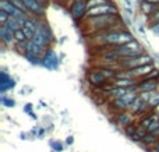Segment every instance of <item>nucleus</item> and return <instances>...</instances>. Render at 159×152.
I'll return each instance as SVG.
<instances>
[{
  "mask_svg": "<svg viewBox=\"0 0 159 152\" xmlns=\"http://www.w3.org/2000/svg\"><path fill=\"white\" fill-rule=\"evenodd\" d=\"M152 57L147 53H141L137 56H131V57H120V60L117 61V66L121 69L126 70H131L134 67L138 66H144V64H151L152 63Z\"/></svg>",
  "mask_w": 159,
  "mask_h": 152,
  "instance_id": "3",
  "label": "nucleus"
},
{
  "mask_svg": "<svg viewBox=\"0 0 159 152\" xmlns=\"http://www.w3.org/2000/svg\"><path fill=\"white\" fill-rule=\"evenodd\" d=\"M6 27H7L8 29H11V31H13V32H16L17 29H20V28H22V27H21V24H20V22H18V20H17V18H14V17H10V18H8V21L6 22Z\"/></svg>",
  "mask_w": 159,
  "mask_h": 152,
  "instance_id": "19",
  "label": "nucleus"
},
{
  "mask_svg": "<svg viewBox=\"0 0 159 152\" xmlns=\"http://www.w3.org/2000/svg\"><path fill=\"white\" fill-rule=\"evenodd\" d=\"M73 2H75V0H69V4H70V3H73Z\"/></svg>",
  "mask_w": 159,
  "mask_h": 152,
  "instance_id": "36",
  "label": "nucleus"
},
{
  "mask_svg": "<svg viewBox=\"0 0 159 152\" xmlns=\"http://www.w3.org/2000/svg\"><path fill=\"white\" fill-rule=\"evenodd\" d=\"M24 57L27 59L28 61H30L31 64H35V66H38V64H42V57L38 55H34V53L31 52H25L24 53Z\"/></svg>",
  "mask_w": 159,
  "mask_h": 152,
  "instance_id": "18",
  "label": "nucleus"
},
{
  "mask_svg": "<svg viewBox=\"0 0 159 152\" xmlns=\"http://www.w3.org/2000/svg\"><path fill=\"white\" fill-rule=\"evenodd\" d=\"M131 116H130L129 113H120L117 116V123L120 126H123V127H129L130 124H131Z\"/></svg>",
  "mask_w": 159,
  "mask_h": 152,
  "instance_id": "17",
  "label": "nucleus"
},
{
  "mask_svg": "<svg viewBox=\"0 0 159 152\" xmlns=\"http://www.w3.org/2000/svg\"><path fill=\"white\" fill-rule=\"evenodd\" d=\"M2 103L6 106V108H14V106H16L14 99H11V98H6V96H2Z\"/></svg>",
  "mask_w": 159,
  "mask_h": 152,
  "instance_id": "27",
  "label": "nucleus"
},
{
  "mask_svg": "<svg viewBox=\"0 0 159 152\" xmlns=\"http://www.w3.org/2000/svg\"><path fill=\"white\" fill-rule=\"evenodd\" d=\"M14 39H16V42H27V41H30V39L27 38V35H25V32L22 31V28H20V29H17L16 32H14Z\"/></svg>",
  "mask_w": 159,
  "mask_h": 152,
  "instance_id": "22",
  "label": "nucleus"
},
{
  "mask_svg": "<svg viewBox=\"0 0 159 152\" xmlns=\"http://www.w3.org/2000/svg\"><path fill=\"white\" fill-rule=\"evenodd\" d=\"M148 105L149 106H152V108H157V106L159 105V94L158 92H152V95H151V98H149V101H148Z\"/></svg>",
  "mask_w": 159,
  "mask_h": 152,
  "instance_id": "24",
  "label": "nucleus"
},
{
  "mask_svg": "<svg viewBox=\"0 0 159 152\" xmlns=\"http://www.w3.org/2000/svg\"><path fill=\"white\" fill-rule=\"evenodd\" d=\"M115 47L121 57H131V56H137V55H141V53H145L143 46H141V43L138 41H135V39L127 42V43L120 45V46H115Z\"/></svg>",
  "mask_w": 159,
  "mask_h": 152,
  "instance_id": "4",
  "label": "nucleus"
},
{
  "mask_svg": "<svg viewBox=\"0 0 159 152\" xmlns=\"http://www.w3.org/2000/svg\"><path fill=\"white\" fill-rule=\"evenodd\" d=\"M145 2H149V3H154V4H158V6H159V0H145Z\"/></svg>",
  "mask_w": 159,
  "mask_h": 152,
  "instance_id": "32",
  "label": "nucleus"
},
{
  "mask_svg": "<svg viewBox=\"0 0 159 152\" xmlns=\"http://www.w3.org/2000/svg\"><path fill=\"white\" fill-rule=\"evenodd\" d=\"M14 87H16V81H14L13 78H10V80H7V81H2V83H0V92L4 94L6 91L14 88Z\"/></svg>",
  "mask_w": 159,
  "mask_h": 152,
  "instance_id": "21",
  "label": "nucleus"
},
{
  "mask_svg": "<svg viewBox=\"0 0 159 152\" xmlns=\"http://www.w3.org/2000/svg\"><path fill=\"white\" fill-rule=\"evenodd\" d=\"M140 8L145 16H151L155 10L158 8V4H154V3H149V2H145V0H141V4H140Z\"/></svg>",
  "mask_w": 159,
  "mask_h": 152,
  "instance_id": "15",
  "label": "nucleus"
},
{
  "mask_svg": "<svg viewBox=\"0 0 159 152\" xmlns=\"http://www.w3.org/2000/svg\"><path fill=\"white\" fill-rule=\"evenodd\" d=\"M155 150H157V152H159V141L155 144Z\"/></svg>",
  "mask_w": 159,
  "mask_h": 152,
  "instance_id": "34",
  "label": "nucleus"
},
{
  "mask_svg": "<svg viewBox=\"0 0 159 152\" xmlns=\"http://www.w3.org/2000/svg\"><path fill=\"white\" fill-rule=\"evenodd\" d=\"M113 108L120 110V112H123V110H127V109L130 108V105L120 96V98H115V99H113Z\"/></svg>",
  "mask_w": 159,
  "mask_h": 152,
  "instance_id": "16",
  "label": "nucleus"
},
{
  "mask_svg": "<svg viewBox=\"0 0 159 152\" xmlns=\"http://www.w3.org/2000/svg\"><path fill=\"white\" fill-rule=\"evenodd\" d=\"M31 109H32V105H31V103H28V105L25 106V109H24V110L27 112V113H31Z\"/></svg>",
  "mask_w": 159,
  "mask_h": 152,
  "instance_id": "30",
  "label": "nucleus"
},
{
  "mask_svg": "<svg viewBox=\"0 0 159 152\" xmlns=\"http://www.w3.org/2000/svg\"><path fill=\"white\" fill-rule=\"evenodd\" d=\"M50 145H52V147L55 148V150L57 151V152H61V151H63V145H61L59 141H57V142H50Z\"/></svg>",
  "mask_w": 159,
  "mask_h": 152,
  "instance_id": "28",
  "label": "nucleus"
},
{
  "mask_svg": "<svg viewBox=\"0 0 159 152\" xmlns=\"http://www.w3.org/2000/svg\"><path fill=\"white\" fill-rule=\"evenodd\" d=\"M88 81H89L92 85H95V87H101L109 80H107V78L105 77V75L102 74L98 69H96V70H93V71H91L89 74H88Z\"/></svg>",
  "mask_w": 159,
  "mask_h": 152,
  "instance_id": "10",
  "label": "nucleus"
},
{
  "mask_svg": "<svg viewBox=\"0 0 159 152\" xmlns=\"http://www.w3.org/2000/svg\"><path fill=\"white\" fill-rule=\"evenodd\" d=\"M151 29H152V32H155V34H159V22H158V24H154V25H151Z\"/></svg>",
  "mask_w": 159,
  "mask_h": 152,
  "instance_id": "29",
  "label": "nucleus"
},
{
  "mask_svg": "<svg viewBox=\"0 0 159 152\" xmlns=\"http://www.w3.org/2000/svg\"><path fill=\"white\" fill-rule=\"evenodd\" d=\"M67 144H69V145L73 144V137H69V140H67Z\"/></svg>",
  "mask_w": 159,
  "mask_h": 152,
  "instance_id": "33",
  "label": "nucleus"
},
{
  "mask_svg": "<svg viewBox=\"0 0 159 152\" xmlns=\"http://www.w3.org/2000/svg\"><path fill=\"white\" fill-rule=\"evenodd\" d=\"M158 142V136H155L154 133H147L145 137L143 138L144 145H155Z\"/></svg>",
  "mask_w": 159,
  "mask_h": 152,
  "instance_id": "20",
  "label": "nucleus"
},
{
  "mask_svg": "<svg viewBox=\"0 0 159 152\" xmlns=\"http://www.w3.org/2000/svg\"><path fill=\"white\" fill-rule=\"evenodd\" d=\"M88 10V4H87V0H75V2L70 3V14L74 20H81L85 18V14H87Z\"/></svg>",
  "mask_w": 159,
  "mask_h": 152,
  "instance_id": "6",
  "label": "nucleus"
},
{
  "mask_svg": "<svg viewBox=\"0 0 159 152\" xmlns=\"http://www.w3.org/2000/svg\"><path fill=\"white\" fill-rule=\"evenodd\" d=\"M107 14H120L117 6L115 3H107V4H102V6H96V7L88 8L87 14H85V18H89V17H98V16H107Z\"/></svg>",
  "mask_w": 159,
  "mask_h": 152,
  "instance_id": "5",
  "label": "nucleus"
},
{
  "mask_svg": "<svg viewBox=\"0 0 159 152\" xmlns=\"http://www.w3.org/2000/svg\"><path fill=\"white\" fill-rule=\"evenodd\" d=\"M38 22H39V20H34V18H30V17L27 18L24 27H22V31L25 32V35H27L28 39L34 38V34H35L36 28H38Z\"/></svg>",
  "mask_w": 159,
  "mask_h": 152,
  "instance_id": "12",
  "label": "nucleus"
},
{
  "mask_svg": "<svg viewBox=\"0 0 159 152\" xmlns=\"http://www.w3.org/2000/svg\"><path fill=\"white\" fill-rule=\"evenodd\" d=\"M10 14L7 13V11L4 10H0V25H6V22L8 21V18H10Z\"/></svg>",
  "mask_w": 159,
  "mask_h": 152,
  "instance_id": "26",
  "label": "nucleus"
},
{
  "mask_svg": "<svg viewBox=\"0 0 159 152\" xmlns=\"http://www.w3.org/2000/svg\"><path fill=\"white\" fill-rule=\"evenodd\" d=\"M85 20V27L88 32L95 34L99 31L112 29V28H124V22L120 18V14H107V16L89 17Z\"/></svg>",
  "mask_w": 159,
  "mask_h": 152,
  "instance_id": "1",
  "label": "nucleus"
},
{
  "mask_svg": "<svg viewBox=\"0 0 159 152\" xmlns=\"http://www.w3.org/2000/svg\"><path fill=\"white\" fill-rule=\"evenodd\" d=\"M155 112H157V113H158V114H159V105H158V106H157V108H155Z\"/></svg>",
  "mask_w": 159,
  "mask_h": 152,
  "instance_id": "35",
  "label": "nucleus"
},
{
  "mask_svg": "<svg viewBox=\"0 0 159 152\" xmlns=\"http://www.w3.org/2000/svg\"><path fill=\"white\" fill-rule=\"evenodd\" d=\"M42 66L49 70H56L59 67V56L52 47H46L45 55L42 56Z\"/></svg>",
  "mask_w": 159,
  "mask_h": 152,
  "instance_id": "7",
  "label": "nucleus"
},
{
  "mask_svg": "<svg viewBox=\"0 0 159 152\" xmlns=\"http://www.w3.org/2000/svg\"><path fill=\"white\" fill-rule=\"evenodd\" d=\"M158 22H159V6H158L157 10L149 16V24L154 25V24H158Z\"/></svg>",
  "mask_w": 159,
  "mask_h": 152,
  "instance_id": "25",
  "label": "nucleus"
},
{
  "mask_svg": "<svg viewBox=\"0 0 159 152\" xmlns=\"http://www.w3.org/2000/svg\"><path fill=\"white\" fill-rule=\"evenodd\" d=\"M25 6H27L28 11L38 17H42L45 14V4L41 0H24Z\"/></svg>",
  "mask_w": 159,
  "mask_h": 152,
  "instance_id": "8",
  "label": "nucleus"
},
{
  "mask_svg": "<svg viewBox=\"0 0 159 152\" xmlns=\"http://www.w3.org/2000/svg\"><path fill=\"white\" fill-rule=\"evenodd\" d=\"M32 41L35 42V43L41 45V46H43V47H49L50 45L55 42V38H53V34H52V29L49 28L48 22H45L43 20H39L38 28H36L35 34H34Z\"/></svg>",
  "mask_w": 159,
  "mask_h": 152,
  "instance_id": "2",
  "label": "nucleus"
},
{
  "mask_svg": "<svg viewBox=\"0 0 159 152\" xmlns=\"http://www.w3.org/2000/svg\"><path fill=\"white\" fill-rule=\"evenodd\" d=\"M157 57H158V59H159V55H157Z\"/></svg>",
  "mask_w": 159,
  "mask_h": 152,
  "instance_id": "37",
  "label": "nucleus"
},
{
  "mask_svg": "<svg viewBox=\"0 0 159 152\" xmlns=\"http://www.w3.org/2000/svg\"><path fill=\"white\" fill-rule=\"evenodd\" d=\"M107 3H112V0H87L88 8H92V7L102 6V4H107Z\"/></svg>",
  "mask_w": 159,
  "mask_h": 152,
  "instance_id": "23",
  "label": "nucleus"
},
{
  "mask_svg": "<svg viewBox=\"0 0 159 152\" xmlns=\"http://www.w3.org/2000/svg\"><path fill=\"white\" fill-rule=\"evenodd\" d=\"M152 70H154V66H152V63H151V64H144V66L134 67V69L127 70V71L130 73V75H131L133 78H145Z\"/></svg>",
  "mask_w": 159,
  "mask_h": 152,
  "instance_id": "9",
  "label": "nucleus"
},
{
  "mask_svg": "<svg viewBox=\"0 0 159 152\" xmlns=\"http://www.w3.org/2000/svg\"><path fill=\"white\" fill-rule=\"evenodd\" d=\"M0 39H2V42L4 45H7V46H11V45L16 42V39H14V32L11 29H8L6 25H0Z\"/></svg>",
  "mask_w": 159,
  "mask_h": 152,
  "instance_id": "11",
  "label": "nucleus"
},
{
  "mask_svg": "<svg viewBox=\"0 0 159 152\" xmlns=\"http://www.w3.org/2000/svg\"><path fill=\"white\" fill-rule=\"evenodd\" d=\"M53 3H55V4H63L64 2H66V0H52Z\"/></svg>",
  "mask_w": 159,
  "mask_h": 152,
  "instance_id": "31",
  "label": "nucleus"
},
{
  "mask_svg": "<svg viewBox=\"0 0 159 152\" xmlns=\"http://www.w3.org/2000/svg\"><path fill=\"white\" fill-rule=\"evenodd\" d=\"M159 85V81L154 80V78H144V81L137 84V88L143 92H147V91H157Z\"/></svg>",
  "mask_w": 159,
  "mask_h": 152,
  "instance_id": "13",
  "label": "nucleus"
},
{
  "mask_svg": "<svg viewBox=\"0 0 159 152\" xmlns=\"http://www.w3.org/2000/svg\"><path fill=\"white\" fill-rule=\"evenodd\" d=\"M115 87H120V88H137V81L134 78H115L113 81Z\"/></svg>",
  "mask_w": 159,
  "mask_h": 152,
  "instance_id": "14",
  "label": "nucleus"
}]
</instances>
